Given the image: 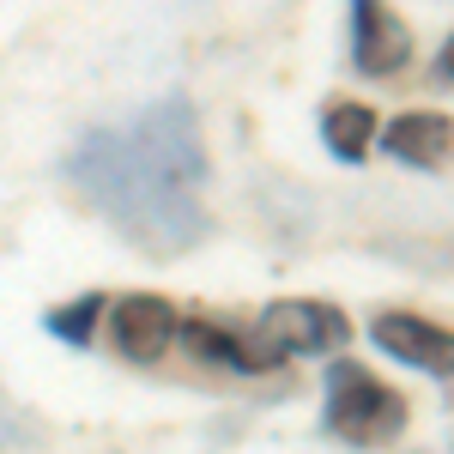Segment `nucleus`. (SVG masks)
<instances>
[{"instance_id":"obj_1","label":"nucleus","mask_w":454,"mask_h":454,"mask_svg":"<svg viewBox=\"0 0 454 454\" xmlns=\"http://www.w3.org/2000/svg\"><path fill=\"white\" fill-rule=\"evenodd\" d=\"M67 176L145 254H182L207 237V212H200L207 145H200L188 98L140 109L128 128L85 134L67 158Z\"/></svg>"},{"instance_id":"obj_2","label":"nucleus","mask_w":454,"mask_h":454,"mask_svg":"<svg viewBox=\"0 0 454 454\" xmlns=\"http://www.w3.org/2000/svg\"><path fill=\"white\" fill-rule=\"evenodd\" d=\"M327 430L351 449H382L406 430V400L382 387L364 364H333L327 370Z\"/></svg>"},{"instance_id":"obj_3","label":"nucleus","mask_w":454,"mask_h":454,"mask_svg":"<svg viewBox=\"0 0 454 454\" xmlns=\"http://www.w3.org/2000/svg\"><path fill=\"white\" fill-rule=\"evenodd\" d=\"M351 340V321L333 303H315V297H285L267 303V315L254 321V370L261 364H279V357H315V351H333Z\"/></svg>"},{"instance_id":"obj_4","label":"nucleus","mask_w":454,"mask_h":454,"mask_svg":"<svg viewBox=\"0 0 454 454\" xmlns=\"http://www.w3.org/2000/svg\"><path fill=\"white\" fill-rule=\"evenodd\" d=\"M351 61L364 79H387L412 61V31L387 0H351Z\"/></svg>"},{"instance_id":"obj_5","label":"nucleus","mask_w":454,"mask_h":454,"mask_svg":"<svg viewBox=\"0 0 454 454\" xmlns=\"http://www.w3.org/2000/svg\"><path fill=\"white\" fill-rule=\"evenodd\" d=\"M370 340H376L387 357H400V364L424 370V376H454V333H449V327H436V321H424V315L387 309V315L370 321Z\"/></svg>"},{"instance_id":"obj_6","label":"nucleus","mask_w":454,"mask_h":454,"mask_svg":"<svg viewBox=\"0 0 454 454\" xmlns=\"http://www.w3.org/2000/svg\"><path fill=\"white\" fill-rule=\"evenodd\" d=\"M109 333H115V351H121V357L158 364L176 340V303L152 297V291H134V297L109 303Z\"/></svg>"},{"instance_id":"obj_7","label":"nucleus","mask_w":454,"mask_h":454,"mask_svg":"<svg viewBox=\"0 0 454 454\" xmlns=\"http://www.w3.org/2000/svg\"><path fill=\"white\" fill-rule=\"evenodd\" d=\"M382 145L400 158V164H412V170H436V164L454 152V121L436 115V109H406V115L387 121Z\"/></svg>"},{"instance_id":"obj_8","label":"nucleus","mask_w":454,"mask_h":454,"mask_svg":"<svg viewBox=\"0 0 454 454\" xmlns=\"http://www.w3.org/2000/svg\"><path fill=\"white\" fill-rule=\"evenodd\" d=\"M321 140H327V152H333L340 164H364L370 145H376V109L333 104L327 115H321Z\"/></svg>"},{"instance_id":"obj_9","label":"nucleus","mask_w":454,"mask_h":454,"mask_svg":"<svg viewBox=\"0 0 454 454\" xmlns=\"http://www.w3.org/2000/svg\"><path fill=\"white\" fill-rule=\"evenodd\" d=\"M182 340H188V351L200 357V364H231V370H254V357H248V346H237L218 321H188L182 327Z\"/></svg>"},{"instance_id":"obj_10","label":"nucleus","mask_w":454,"mask_h":454,"mask_svg":"<svg viewBox=\"0 0 454 454\" xmlns=\"http://www.w3.org/2000/svg\"><path fill=\"white\" fill-rule=\"evenodd\" d=\"M104 309H109L104 297H79V303H67V309H55V315H49V333H61L67 346H85Z\"/></svg>"},{"instance_id":"obj_11","label":"nucleus","mask_w":454,"mask_h":454,"mask_svg":"<svg viewBox=\"0 0 454 454\" xmlns=\"http://www.w3.org/2000/svg\"><path fill=\"white\" fill-rule=\"evenodd\" d=\"M436 67H442V79H454V36L442 43V61H436Z\"/></svg>"}]
</instances>
